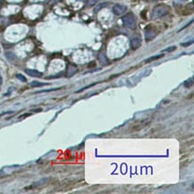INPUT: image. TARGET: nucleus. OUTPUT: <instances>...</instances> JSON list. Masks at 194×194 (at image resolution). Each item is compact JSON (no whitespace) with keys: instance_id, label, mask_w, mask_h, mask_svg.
<instances>
[{"instance_id":"f3484780","label":"nucleus","mask_w":194,"mask_h":194,"mask_svg":"<svg viewBox=\"0 0 194 194\" xmlns=\"http://www.w3.org/2000/svg\"><path fill=\"white\" fill-rule=\"evenodd\" d=\"M176 49V47H174V46H172V47H169V48H167V49H164L163 51L164 52H168V53H170V52H173V51H174Z\"/></svg>"},{"instance_id":"6e6552de","label":"nucleus","mask_w":194,"mask_h":194,"mask_svg":"<svg viewBox=\"0 0 194 194\" xmlns=\"http://www.w3.org/2000/svg\"><path fill=\"white\" fill-rule=\"evenodd\" d=\"M163 56H164L163 54H159V55H157V56H151V57L146 59L145 63H150V62H152V61H156V60H157V59H159V58H161V57H163Z\"/></svg>"},{"instance_id":"f03ea898","label":"nucleus","mask_w":194,"mask_h":194,"mask_svg":"<svg viewBox=\"0 0 194 194\" xmlns=\"http://www.w3.org/2000/svg\"><path fill=\"white\" fill-rule=\"evenodd\" d=\"M123 25L131 30H134L137 26V19L136 16L132 13H128L122 18Z\"/></svg>"},{"instance_id":"ddd939ff","label":"nucleus","mask_w":194,"mask_h":194,"mask_svg":"<svg viewBox=\"0 0 194 194\" xmlns=\"http://www.w3.org/2000/svg\"><path fill=\"white\" fill-rule=\"evenodd\" d=\"M107 3H102V4H100V5H98L97 7L95 8V13H97V12H98L100 9H102V8H104L105 6H107Z\"/></svg>"},{"instance_id":"6ab92c4d","label":"nucleus","mask_w":194,"mask_h":194,"mask_svg":"<svg viewBox=\"0 0 194 194\" xmlns=\"http://www.w3.org/2000/svg\"><path fill=\"white\" fill-rule=\"evenodd\" d=\"M30 116V114H24V115H23V116H21L19 118L20 119H23V118H24V117H27V116Z\"/></svg>"},{"instance_id":"a211bd4d","label":"nucleus","mask_w":194,"mask_h":194,"mask_svg":"<svg viewBox=\"0 0 194 194\" xmlns=\"http://www.w3.org/2000/svg\"><path fill=\"white\" fill-rule=\"evenodd\" d=\"M59 89H51V90H47V91H37L36 93H42V92H49V91H57Z\"/></svg>"},{"instance_id":"0eeeda50","label":"nucleus","mask_w":194,"mask_h":194,"mask_svg":"<svg viewBox=\"0 0 194 194\" xmlns=\"http://www.w3.org/2000/svg\"><path fill=\"white\" fill-rule=\"evenodd\" d=\"M25 73L31 77H41L42 76V73L40 72L37 71V70H32V69H26Z\"/></svg>"},{"instance_id":"9d476101","label":"nucleus","mask_w":194,"mask_h":194,"mask_svg":"<svg viewBox=\"0 0 194 194\" xmlns=\"http://www.w3.org/2000/svg\"><path fill=\"white\" fill-rule=\"evenodd\" d=\"M5 56H6V58H7L8 60H10V61H14V60H15V59H16L15 55H14V54H13V53H10V52L5 53Z\"/></svg>"},{"instance_id":"9b49d317","label":"nucleus","mask_w":194,"mask_h":194,"mask_svg":"<svg viewBox=\"0 0 194 194\" xmlns=\"http://www.w3.org/2000/svg\"><path fill=\"white\" fill-rule=\"evenodd\" d=\"M192 85H193V80L192 79H189V80H187V81H185L183 82V86L185 88H191Z\"/></svg>"},{"instance_id":"39448f33","label":"nucleus","mask_w":194,"mask_h":194,"mask_svg":"<svg viewBox=\"0 0 194 194\" xmlns=\"http://www.w3.org/2000/svg\"><path fill=\"white\" fill-rule=\"evenodd\" d=\"M77 71H78V69H77V66L76 65H67V69H66V77H68V78H70V77H72L73 76L75 73H77Z\"/></svg>"},{"instance_id":"7ed1b4c3","label":"nucleus","mask_w":194,"mask_h":194,"mask_svg":"<svg viewBox=\"0 0 194 194\" xmlns=\"http://www.w3.org/2000/svg\"><path fill=\"white\" fill-rule=\"evenodd\" d=\"M141 46H142V38L140 35L135 34L131 39V47L133 50H136L141 48Z\"/></svg>"},{"instance_id":"20e7f679","label":"nucleus","mask_w":194,"mask_h":194,"mask_svg":"<svg viewBox=\"0 0 194 194\" xmlns=\"http://www.w3.org/2000/svg\"><path fill=\"white\" fill-rule=\"evenodd\" d=\"M112 10H113V13L116 15H122L127 11V6L124 5H122V4H116L113 6Z\"/></svg>"},{"instance_id":"4468645a","label":"nucleus","mask_w":194,"mask_h":194,"mask_svg":"<svg viewBox=\"0 0 194 194\" xmlns=\"http://www.w3.org/2000/svg\"><path fill=\"white\" fill-rule=\"evenodd\" d=\"M16 78L18 80H20L21 81H23V82H26L27 81V79L25 78L24 75H22V74H16Z\"/></svg>"},{"instance_id":"f257e3e1","label":"nucleus","mask_w":194,"mask_h":194,"mask_svg":"<svg viewBox=\"0 0 194 194\" xmlns=\"http://www.w3.org/2000/svg\"><path fill=\"white\" fill-rule=\"evenodd\" d=\"M170 8L168 5L161 4V5H157V6L154 7L153 12H152V18L153 19H159L164 17L166 14H168Z\"/></svg>"},{"instance_id":"f8f14e48","label":"nucleus","mask_w":194,"mask_h":194,"mask_svg":"<svg viewBox=\"0 0 194 194\" xmlns=\"http://www.w3.org/2000/svg\"><path fill=\"white\" fill-rule=\"evenodd\" d=\"M98 58H99L101 64H106V63H107V57H106V56H105L104 53H101V54L99 55Z\"/></svg>"},{"instance_id":"dca6fc26","label":"nucleus","mask_w":194,"mask_h":194,"mask_svg":"<svg viewBox=\"0 0 194 194\" xmlns=\"http://www.w3.org/2000/svg\"><path fill=\"white\" fill-rule=\"evenodd\" d=\"M192 43H193V40H191L190 41H187V42H183V43H182V44H181V46H182V47L186 48V47H189L190 45H192Z\"/></svg>"},{"instance_id":"2eb2a0df","label":"nucleus","mask_w":194,"mask_h":194,"mask_svg":"<svg viewBox=\"0 0 194 194\" xmlns=\"http://www.w3.org/2000/svg\"><path fill=\"white\" fill-rule=\"evenodd\" d=\"M97 3V0H88V2H87V5L91 7V6L95 5Z\"/></svg>"},{"instance_id":"1a4fd4ad","label":"nucleus","mask_w":194,"mask_h":194,"mask_svg":"<svg viewBox=\"0 0 194 194\" xmlns=\"http://www.w3.org/2000/svg\"><path fill=\"white\" fill-rule=\"evenodd\" d=\"M49 83H43V82H40V81H32L30 83V86L31 87H42L44 85H48Z\"/></svg>"},{"instance_id":"423d86ee","label":"nucleus","mask_w":194,"mask_h":194,"mask_svg":"<svg viewBox=\"0 0 194 194\" xmlns=\"http://www.w3.org/2000/svg\"><path fill=\"white\" fill-rule=\"evenodd\" d=\"M156 35H157V33H155L154 32V30L153 29H151V30H149V28L148 27V28H146V40L147 41H149V40H151L152 39H154L155 37H156Z\"/></svg>"},{"instance_id":"aec40b11","label":"nucleus","mask_w":194,"mask_h":194,"mask_svg":"<svg viewBox=\"0 0 194 194\" xmlns=\"http://www.w3.org/2000/svg\"><path fill=\"white\" fill-rule=\"evenodd\" d=\"M1 83H2V78L0 77V84H1Z\"/></svg>"}]
</instances>
